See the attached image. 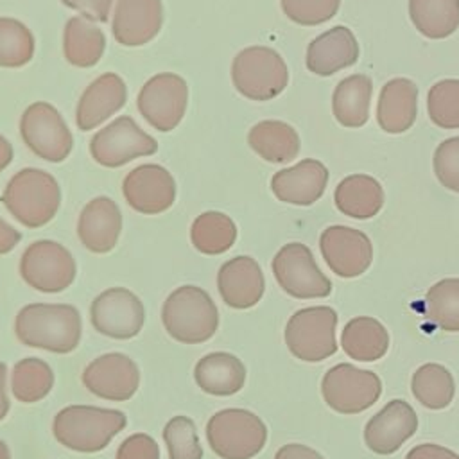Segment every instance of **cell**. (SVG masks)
I'll list each match as a JSON object with an SVG mask.
<instances>
[{
  "instance_id": "obj_6",
  "label": "cell",
  "mask_w": 459,
  "mask_h": 459,
  "mask_svg": "<svg viewBox=\"0 0 459 459\" xmlns=\"http://www.w3.org/2000/svg\"><path fill=\"white\" fill-rule=\"evenodd\" d=\"M231 82L246 99L271 100L287 88L289 68L276 50L251 45L233 57Z\"/></svg>"
},
{
  "instance_id": "obj_39",
  "label": "cell",
  "mask_w": 459,
  "mask_h": 459,
  "mask_svg": "<svg viewBox=\"0 0 459 459\" xmlns=\"http://www.w3.org/2000/svg\"><path fill=\"white\" fill-rule=\"evenodd\" d=\"M163 441L170 459H203V446L188 416H172L163 427Z\"/></svg>"
},
{
  "instance_id": "obj_12",
  "label": "cell",
  "mask_w": 459,
  "mask_h": 459,
  "mask_svg": "<svg viewBox=\"0 0 459 459\" xmlns=\"http://www.w3.org/2000/svg\"><path fill=\"white\" fill-rule=\"evenodd\" d=\"M188 104V84L174 72H161L143 82L136 97L140 115L154 129L167 133L179 126Z\"/></svg>"
},
{
  "instance_id": "obj_47",
  "label": "cell",
  "mask_w": 459,
  "mask_h": 459,
  "mask_svg": "<svg viewBox=\"0 0 459 459\" xmlns=\"http://www.w3.org/2000/svg\"><path fill=\"white\" fill-rule=\"evenodd\" d=\"M5 380H7V366L0 360V421L7 416V412H9V409H11V402H9V396H7Z\"/></svg>"
},
{
  "instance_id": "obj_3",
  "label": "cell",
  "mask_w": 459,
  "mask_h": 459,
  "mask_svg": "<svg viewBox=\"0 0 459 459\" xmlns=\"http://www.w3.org/2000/svg\"><path fill=\"white\" fill-rule=\"evenodd\" d=\"M165 332L181 344H201L219 328V310L212 296L197 285L174 289L161 307Z\"/></svg>"
},
{
  "instance_id": "obj_29",
  "label": "cell",
  "mask_w": 459,
  "mask_h": 459,
  "mask_svg": "<svg viewBox=\"0 0 459 459\" xmlns=\"http://www.w3.org/2000/svg\"><path fill=\"white\" fill-rule=\"evenodd\" d=\"M249 147L269 163H289L299 152L298 131L281 120H262L247 133Z\"/></svg>"
},
{
  "instance_id": "obj_26",
  "label": "cell",
  "mask_w": 459,
  "mask_h": 459,
  "mask_svg": "<svg viewBox=\"0 0 459 459\" xmlns=\"http://www.w3.org/2000/svg\"><path fill=\"white\" fill-rule=\"evenodd\" d=\"M194 380L208 394L231 396L246 384V366L233 353L213 351L197 360Z\"/></svg>"
},
{
  "instance_id": "obj_43",
  "label": "cell",
  "mask_w": 459,
  "mask_h": 459,
  "mask_svg": "<svg viewBox=\"0 0 459 459\" xmlns=\"http://www.w3.org/2000/svg\"><path fill=\"white\" fill-rule=\"evenodd\" d=\"M66 7L79 11L90 22H108L113 0H61Z\"/></svg>"
},
{
  "instance_id": "obj_27",
  "label": "cell",
  "mask_w": 459,
  "mask_h": 459,
  "mask_svg": "<svg viewBox=\"0 0 459 459\" xmlns=\"http://www.w3.org/2000/svg\"><path fill=\"white\" fill-rule=\"evenodd\" d=\"M384 188L378 179L368 174L346 176L333 192L335 206L351 219H371L384 206Z\"/></svg>"
},
{
  "instance_id": "obj_7",
  "label": "cell",
  "mask_w": 459,
  "mask_h": 459,
  "mask_svg": "<svg viewBox=\"0 0 459 459\" xmlns=\"http://www.w3.org/2000/svg\"><path fill=\"white\" fill-rule=\"evenodd\" d=\"M335 328L337 312L332 307H307L289 317L285 325V344L296 359L321 362L337 351Z\"/></svg>"
},
{
  "instance_id": "obj_9",
  "label": "cell",
  "mask_w": 459,
  "mask_h": 459,
  "mask_svg": "<svg viewBox=\"0 0 459 459\" xmlns=\"http://www.w3.org/2000/svg\"><path fill=\"white\" fill-rule=\"evenodd\" d=\"M20 134L25 145L41 160L61 163L74 147L72 133L56 106L45 100L32 102L20 118Z\"/></svg>"
},
{
  "instance_id": "obj_35",
  "label": "cell",
  "mask_w": 459,
  "mask_h": 459,
  "mask_svg": "<svg viewBox=\"0 0 459 459\" xmlns=\"http://www.w3.org/2000/svg\"><path fill=\"white\" fill-rule=\"evenodd\" d=\"M54 385L52 368L38 359L27 357L14 364L11 373V391L22 403H34L43 400Z\"/></svg>"
},
{
  "instance_id": "obj_20",
  "label": "cell",
  "mask_w": 459,
  "mask_h": 459,
  "mask_svg": "<svg viewBox=\"0 0 459 459\" xmlns=\"http://www.w3.org/2000/svg\"><path fill=\"white\" fill-rule=\"evenodd\" d=\"M217 289L222 301L237 310L255 307L265 290V280L258 262L247 255L230 258L219 267Z\"/></svg>"
},
{
  "instance_id": "obj_31",
  "label": "cell",
  "mask_w": 459,
  "mask_h": 459,
  "mask_svg": "<svg viewBox=\"0 0 459 459\" xmlns=\"http://www.w3.org/2000/svg\"><path fill=\"white\" fill-rule=\"evenodd\" d=\"M106 48V36L102 29L82 16H72L63 32L65 59L77 68H90L97 65Z\"/></svg>"
},
{
  "instance_id": "obj_42",
  "label": "cell",
  "mask_w": 459,
  "mask_h": 459,
  "mask_svg": "<svg viewBox=\"0 0 459 459\" xmlns=\"http://www.w3.org/2000/svg\"><path fill=\"white\" fill-rule=\"evenodd\" d=\"M115 459H160V446L149 434H131L120 443Z\"/></svg>"
},
{
  "instance_id": "obj_19",
  "label": "cell",
  "mask_w": 459,
  "mask_h": 459,
  "mask_svg": "<svg viewBox=\"0 0 459 459\" xmlns=\"http://www.w3.org/2000/svg\"><path fill=\"white\" fill-rule=\"evenodd\" d=\"M163 25L161 0H118L111 32L124 47H140L158 36Z\"/></svg>"
},
{
  "instance_id": "obj_30",
  "label": "cell",
  "mask_w": 459,
  "mask_h": 459,
  "mask_svg": "<svg viewBox=\"0 0 459 459\" xmlns=\"http://www.w3.org/2000/svg\"><path fill=\"white\" fill-rule=\"evenodd\" d=\"M373 82L364 74H351L337 82L332 93V111L344 127H362L369 118Z\"/></svg>"
},
{
  "instance_id": "obj_2",
  "label": "cell",
  "mask_w": 459,
  "mask_h": 459,
  "mask_svg": "<svg viewBox=\"0 0 459 459\" xmlns=\"http://www.w3.org/2000/svg\"><path fill=\"white\" fill-rule=\"evenodd\" d=\"M127 418L122 411L93 405H68L52 421L54 437L66 448L82 454L104 450L124 430Z\"/></svg>"
},
{
  "instance_id": "obj_40",
  "label": "cell",
  "mask_w": 459,
  "mask_h": 459,
  "mask_svg": "<svg viewBox=\"0 0 459 459\" xmlns=\"http://www.w3.org/2000/svg\"><path fill=\"white\" fill-rule=\"evenodd\" d=\"M283 14L305 27L319 25L333 18L339 11L341 0H280Z\"/></svg>"
},
{
  "instance_id": "obj_13",
  "label": "cell",
  "mask_w": 459,
  "mask_h": 459,
  "mask_svg": "<svg viewBox=\"0 0 459 459\" xmlns=\"http://www.w3.org/2000/svg\"><path fill=\"white\" fill-rule=\"evenodd\" d=\"M158 151V142L129 115H122L97 131L90 140L91 158L108 169L122 167L140 156Z\"/></svg>"
},
{
  "instance_id": "obj_45",
  "label": "cell",
  "mask_w": 459,
  "mask_h": 459,
  "mask_svg": "<svg viewBox=\"0 0 459 459\" xmlns=\"http://www.w3.org/2000/svg\"><path fill=\"white\" fill-rule=\"evenodd\" d=\"M274 459H325V457L317 450H314L307 445L287 443L276 452Z\"/></svg>"
},
{
  "instance_id": "obj_32",
  "label": "cell",
  "mask_w": 459,
  "mask_h": 459,
  "mask_svg": "<svg viewBox=\"0 0 459 459\" xmlns=\"http://www.w3.org/2000/svg\"><path fill=\"white\" fill-rule=\"evenodd\" d=\"M414 27L430 39H443L459 27V0H409Z\"/></svg>"
},
{
  "instance_id": "obj_23",
  "label": "cell",
  "mask_w": 459,
  "mask_h": 459,
  "mask_svg": "<svg viewBox=\"0 0 459 459\" xmlns=\"http://www.w3.org/2000/svg\"><path fill=\"white\" fill-rule=\"evenodd\" d=\"M122 231V212L118 204L106 195L95 197L84 204L77 221V237L81 244L97 255L111 251Z\"/></svg>"
},
{
  "instance_id": "obj_15",
  "label": "cell",
  "mask_w": 459,
  "mask_h": 459,
  "mask_svg": "<svg viewBox=\"0 0 459 459\" xmlns=\"http://www.w3.org/2000/svg\"><path fill=\"white\" fill-rule=\"evenodd\" d=\"M81 380L90 393L102 400L126 402L138 391L140 369L131 357L111 351L93 359L84 368Z\"/></svg>"
},
{
  "instance_id": "obj_25",
  "label": "cell",
  "mask_w": 459,
  "mask_h": 459,
  "mask_svg": "<svg viewBox=\"0 0 459 459\" xmlns=\"http://www.w3.org/2000/svg\"><path fill=\"white\" fill-rule=\"evenodd\" d=\"M418 115V86L405 77L387 81L377 102V122L382 131L400 134L412 127Z\"/></svg>"
},
{
  "instance_id": "obj_4",
  "label": "cell",
  "mask_w": 459,
  "mask_h": 459,
  "mask_svg": "<svg viewBox=\"0 0 459 459\" xmlns=\"http://www.w3.org/2000/svg\"><path fill=\"white\" fill-rule=\"evenodd\" d=\"M0 201L23 226L41 228L57 213L61 188L50 172L27 167L7 181Z\"/></svg>"
},
{
  "instance_id": "obj_14",
  "label": "cell",
  "mask_w": 459,
  "mask_h": 459,
  "mask_svg": "<svg viewBox=\"0 0 459 459\" xmlns=\"http://www.w3.org/2000/svg\"><path fill=\"white\" fill-rule=\"evenodd\" d=\"M91 326L111 339H133L140 333L145 321L142 299L126 287L102 290L90 305Z\"/></svg>"
},
{
  "instance_id": "obj_8",
  "label": "cell",
  "mask_w": 459,
  "mask_h": 459,
  "mask_svg": "<svg viewBox=\"0 0 459 459\" xmlns=\"http://www.w3.org/2000/svg\"><path fill=\"white\" fill-rule=\"evenodd\" d=\"M77 274L74 255L56 240H36L29 244L20 258L22 280L45 294L68 289Z\"/></svg>"
},
{
  "instance_id": "obj_44",
  "label": "cell",
  "mask_w": 459,
  "mask_h": 459,
  "mask_svg": "<svg viewBox=\"0 0 459 459\" xmlns=\"http://www.w3.org/2000/svg\"><path fill=\"white\" fill-rule=\"evenodd\" d=\"M405 459H459V454L436 443H421L411 448Z\"/></svg>"
},
{
  "instance_id": "obj_11",
  "label": "cell",
  "mask_w": 459,
  "mask_h": 459,
  "mask_svg": "<svg viewBox=\"0 0 459 459\" xmlns=\"http://www.w3.org/2000/svg\"><path fill=\"white\" fill-rule=\"evenodd\" d=\"M278 285L292 298L314 299L332 292V281L314 260L308 246L289 242L280 247L271 264Z\"/></svg>"
},
{
  "instance_id": "obj_37",
  "label": "cell",
  "mask_w": 459,
  "mask_h": 459,
  "mask_svg": "<svg viewBox=\"0 0 459 459\" xmlns=\"http://www.w3.org/2000/svg\"><path fill=\"white\" fill-rule=\"evenodd\" d=\"M34 50L30 29L16 18L0 16V66L20 68L34 57Z\"/></svg>"
},
{
  "instance_id": "obj_46",
  "label": "cell",
  "mask_w": 459,
  "mask_h": 459,
  "mask_svg": "<svg viewBox=\"0 0 459 459\" xmlns=\"http://www.w3.org/2000/svg\"><path fill=\"white\" fill-rule=\"evenodd\" d=\"M20 240H22V233L0 217V255L13 251Z\"/></svg>"
},
{
  "instance_id": "obj_48",
  "label": "cell",
  "mask_w": 459,
  "mask_h": 459,
  "mask_svg": "<svg viewBox=\"0 0 459 459\" xmlns=\"http://www.w3.org/2000/svg\"><path fill=\"white\" fill-rule=\"evenodd\" d=\"M13 161V145L11 142L0 134V172Z\"/></svg>"
},
{
  "instance_id": "obj_41",
  "label": "cell",
  "mask_w": 459,
  "mask_h": 459,
  "mask_svg": "<svg viewBox=\"0 0 459 459\" xmlns=\"http://www.w3.org/2000/svg\"><path fill=\"white\" fill-rule=\"evenodd\" d=\"M432 165L437 181L445 188L459 194V136L446 138L437 145Z\"/></svg>"
},
{
  "instance_id": "obj_18",
  "label": "cell",
  "mask_w": 459,
  "mask_h": 459,
  "mask_svg": "<svg viewBox=\"0 0 459 459\" xmlns=\"http://www.w3.org/2000/svg\"><path fill=\"white\" fill-rule=\"evenodd\" d=\"M418 429V416L405 400H391L364 427L366 446L380 455L394 454Z\"/></svg>"
},
{
  "instance_id": "obj_10",
  "label": "cell",
  "mask_w": 459,
  "mask_h": 459,
  "mask_svg": "<svg viewBox=\"0 0 459 459\" xmlns=\"http://www.w3.org/2000/svg\"><path fill=\"white\" fill-rule=\"evenodd\" d=\"M321 394L326 405L335 412L359 414L380 398L382 380L369 369L341 362L325 373Z\"/></svg>"
},
{
  "instance_id": "obj_24",
  "label": "cell",
  "mask_w": 459,
  "mask_h": 459,
  "mask_svg": "<svg viewBox=\"0 0 459 459\" xmlns=\"http://www.w3.org/2000/svg\"><path fill=\"white\" fill-rule=\"evenodd\" d=\"M359 54L360 50L355 34L348 27L337 25L308 43L305 63L312 74L328 77L355 65Z\"/></svg>"
},
{
  "instance_id": "obj_16",
  "label": "cell",
  "mask_w": 459,
  "mask_h": 459,
  "mask_svg": "<svg viewBox=\"0 0 459 459\" xmlns=\"http://www.w3.org/2000/svg\"><path fill=\"white\" fill-rule=\"evenodd\" d=\"M319 249L326 265L341 278H357L373 262L369 237L350 226H328L319 237Z\"/></svg>"
},
{
  "instance_id": "obj_5",
  "label": "cell",
  "mask_w": 459,
  "mask_h": 459,
  "mask_svg": "<svg viewBox=\"0 0 459 459\" xmlns=\"http://www.w3.org/2000/svg\"><path fill=\"white\" fill-rule=\"evenodd\" d=\"M206 439L221 459H251L265 446L267 427L255 412L228 407L208 420Z\"/></svg>"
},
{
  "instance_id": "obj_28",
  "label": "cell",
  "mask_w": 459,
  "mask_h": 459,
  "mask_svg": "<svg viewBox=\"0 0 459 459\" xmlns=\"http://www.w3.org/2000/svg\"><path fill=\"white\" fill-rule=\"evenodd\" d=\"M341 346L350 359L373 362L387 353L389 333L378 319L359 316L344 325L341 333Z\"/></svg>"
},
{
  "instance_id": "obj_36",
  "label": "cell",
  "mask_w": 459,
  "mask_h": 459,
  "mask_svg": "<svg viewBox=\"0 0 459 459\" xmlns=\"http://www.w3.org/2000/svg\"><path fill=\"white\" fill-rule=\"evenodd\" d=\"M427 317L445 332H459V278L434 283L425 296Z\"/></svg>"
},
{
  "instance_id": "obj_49",
  "label": "cell",
  "mask_w": 459,
  "mask_h": 459,
  "mask_svg": "<svg viewBox=\"0 0 459 459\" xmlns=\"http://www.w3.org/2000/svg\"><path fill=\"white\" fill-rule=\"evenodd\" d=\"M0 459H11V452L9 446L0 439Z\"/></svg>"
},
{
  "instance_id": "obj_1",
  "label": "cell",
  "mask_w": 459,
  "mask_h": 459,
  "mask_svg": "<svg viewBox=\"0 0 459 459\" xmlns=\"http://www.w3.org/2000/svg\"><path fill=\"white\" fill-rule=\"evenodd\" d=\"M14 333L29 348L63 355L79 346L82 319L68 303H29L16 314Z\"/></svg>"
},
{
  "instance_id": "obj_21",
  "label": "cell",
  "mask_w": 459,
  "mask_h": 459,
  "mask_svg": "<svg viewBox=\"0 0 459 459\" xmlns=\"http://www.w3.org/2000/svg\"><path fill=\"white\" fill-rule=\"evenodd\" d=\"M127 100V86L124 79L115 72L100 74L93 79L75 108V124L81 131H91L93 127L106 122Z\"/></svg>"
},
{
  "instance_id": "obj_34",
  "label": "cell",
  "mask_w": 459,
  "mask_h": 459,
  "mask_svg": "<svg viewBox=\"0 0 459 459\" xmlns=\"http://www.w3.org/2000/svg\"><path fill=\"white\" fill-rule=\"evenodd\" d=\"M237 240V224L222 212H204L190 226V242L203 255H221Z\"/></svg>"
},
{
  "instance_id": "obj_22",
  "label": "cell",
  "mask_w": 459,
  "mask_h": 459,
  "mask_svg": "<svg viewBox=\"0 0 459 459\" xmlns=\"http://www.w3.org/2000/svg\"><path fill=\"white\" fill-rule=\"evenodd\" d=\"M328 169L314 158H305L292 167L278 170L271 179V190L281 203L296 206L314 204L326 188Z\"/></svg>"
},
{
  "instance_id": "obj_17",
  "label": "cell",
  "mask_w": 459,
  "mask_h": 459,
  "mask_svg": "<svg viewBox=\"0 0 459 459\" xmlns=\"http://www.w3.org/2000/svg\"><path fill=\"white\" fill-rule=\"evenodd\" d=\"M122 194L138 213L156 215L174 204L176 181L165 167L143 163L127 172L122 181Z\"/></svg>"
},
{
  "instance_id": "obj_38",
  "label": "cell",
  "mask_w": 459,
  "mask_h": 459,
  "mask_svg": "<svg viewBox=\"0 0 459 459\" xmlns=\"http://www.w3.org/2000/svg\"><path fill=\"white\" fill-rule=\"evenodd\" d=\"M430 122L443 129L459 127V79H443L430 86L427 95Z\"/></svg>"
},
{
  "instance_id": "obj_33",
  "label": "cell",
  "mask_w": 459,
  "mask_h": 459,
  "mask_svg": "<svg viewBox=\"0 0 459 459\" xmlns=\"http://www.w3.org/2000/svg\"><path fill=\"white\" fill-rule=\"evenodd\" d=\"M411 391L423 407L439 411L452 403L455 394V382L445 366L437 362H427L412 373Z\"/></svg>"
}]
</instances>
